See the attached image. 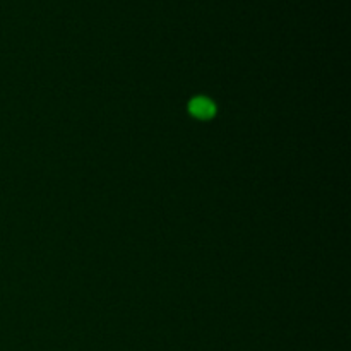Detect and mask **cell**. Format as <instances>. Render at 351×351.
I'll return each instance as SVG.
<instances>
[{"mask_svg":"<svg viewBox=\"0 0 351 351\" xmlns=\"http://www.w3.org/2000/svg\"><path fill=\"white\" fill-rule=\"evenodd\" d=\"M189 112L197 120H209L216 115V105L206 96H197L189 103Z\"/></svg>","mask_w":351,"mask_h":351,"instance_id":"6da1fadb","label":"cell"}]
</instances>
